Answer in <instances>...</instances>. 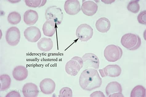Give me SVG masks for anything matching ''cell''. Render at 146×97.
<instances>
[{"mask_svg": "<svg viewBox=\"0 0 146 97\" xmlns=\"http://www.w3.org/2000/svg\"><path fill=\"white\" fill-rule=\"evenodd\" d=\"M99 71L102 78L107 76L115 78L121 75V69L120 66L117 64L109 65L102 69H99Z\"/></svg>", "mask_w": 146, "mask_h": 97, "instance_id": "30bf717a", "label": "cell"}, {"mask_svg": "<svg viewBox=\"0 0 146 97\" xmlns=\"http://www.w3.org/2000/svg\"><path fill=\"white\" fill-rule=\"evenodd\" d=\"M83 67L84 69L93 68L98 70L99 67L100 61L98 57L95 54L92 53H87L82 57Z\"/></svg>", "mask_w": 146, "mask_h": 97, "instance_id": "9c48e42d", "label": "cell"}, {"mask_svg": "<svg viewBox=\"0 0 146 97\" xmlns=\"http://www.w3.org/2000/svg\"><path fill=\"white\" fill-rule=\"evenodd\" d=\"M11 80L10 76L7 74H4L0 76V90L5 91L10 87Z\"/></svg>", "mask_w": 146, "mask_h": 97, "instance_id": "44dd1931", "label": "cell"}, {"mask_svg": "<svg viewBox=\"0 0 146 97\" xmlns=\"http://www.w3.org/2000/svg\"><path fill=\"white\" fill-rule=\"evenodd\" d=\"M37 46L41 51L44 52L50 51L53 46V42L50 38L46 37L42 38L38 41Z\"/></svg>", "mask_w": 146, "mask_h": 97, "instance_id": "d6986e66", "label": "cell"}, {"mask_svg": "<svg viewBox=\"0 0 146 97\" xmlns=\"http://www.w3.org/2000/svg\"><path fill=\"white\" fill-rule=\"evenodd\" d=\"M73 92L71 89L68 87L61 88L59 92V97H72Z\"/></svg>", "mask_w": 146, "mask_h": 97, "instance_id": "484cf974", "label": "cell"}, {"mask_svg": "<svg viewBox=\"0 0 146 97\" xmlns=\"http://www.w3.org/2000/svg\"><path fill=\"white\" fill-rule=\"evenodd\" d=\"M80 2L78 0H67L64 5V9L68 14L74 15L81 10Z\"/></svg>", "mask_w": 146, "mask_h": 97, "instance_id": "7c38bea8", "label": "cell"}, {"mask_svg": "<svg viewBox=\"0 0 146 97\" xmlns=\"http://www.w3.org/2000/svg\"><path fill=\"white\" fill-rule=\"evenodd\" d=\"M90 96L91 97H105L106 96L103 92L100 91H96L92 93Z\"/></svg>", "mask_w": 146, "mask_h": 97, "instance_id": "f1b7e54d", "label": "cell"}, {"mask_svg": "<svg viewBox=\"0 0 146 97\" xmlns=\"http://www.w3.org/2000/svg\"><path fill=\"white\" fill-rule=\"evenodd\" d=\"M21 32L16 27H11L7 30L5 34V39L7 43L11 46H16L20 42Z\"/></svg>", "mask_w": 146, "mask_h": 97, "instance_id": "52a82bcc", "label": "cell"}, {"mask_svg": "<svg viewBox=\"0 0 146 97\" xmlns=\"http://www.w3.org/2000/svg\"><path fill=\"white\" fill-rule=\"evenodd\" d=\"M47 1L42 0H25V1L27 6L32 8L40 7L44 6L47 2Z\"/></svg>", "mask_w": 146, "mask_h": 97, "instance_id": "d4e9b609", "label": "cell"}, {"mask_svg": "<svg viewBox=\"0 0 146 97\" xmlns=\"http://www.w3.org/2000/svg\"><path fill=\"white\" fill-rule=\"evenodd\" d=\"M146 89L141 85H138L133 89L130 93L131 97H145Z\"/></svg>", "mask_w": 146, "mask_h": 97, "instance_id": "7402d4cb", "label": "cell"}, {"mask_svg": "<svg viewBox=\"0 0 146 97\" xmlns=\"http://www.w3.org/2000/svg\"><path fill=\"white\" fill-rule=\"evenodd\" d=\"M96 28L100 32L107 33L111 27V23L109 19L105 17L99 18L96 22Z\"/></svg>", "mask_w": 146, "mask_h": 97, "instance_id": "ac0fdd59", "label": "cell"}, {"mask_svg": "<svg viewBox=\"0 0 146 97\" xmlns=\"http://www.w3.org/2000/svg\"><path fill=\"white\" fill-rule=\"evenodd\" d=\"M56 23L53 21H46L42 28L44 35L46 36L52 37L56 31Z\"/></svg>", "mask_w": 146, "mask_h": 97, "instance_id": "ffe728a7", "label": "cell"}, {"mask_svg": "<svg viewBox=\"0 0 146 97\" xmlns=\"http://www.w3.org/2000/svg\"><path fill=\"white\" fill-rule=\"evenodd\" d=\"M139 0H134L131 1L127 6L128 10L133 13L136 14L139 12L140 10V6L139 3Z\"/></svg>", "mask_w": 146, "mask_h": 97, "instance_id": "cb8c5ba5", "label": "cell"}, {"mask_svg": "<svg viewBox=\"0 0 146 97\" xmlns=\"http://www.w3.org/2000/svg\"><path fill=\"white\" fill-rule=\"evenodd\" d=\"M38 19L39 15L36 11L33 10L26 11L24 15V21L25 24L29 26L36 24Z\"/></svg>", "mask_w": 146, "mask_h": 97, "instance_id": "e0dca14e", "label": "cell"}, {"mask_svg": "<svg viewBox=\"0 0 146 97\" xmlns=\"http://www.w3.org/2000/svg\"><path fill=\"white\" fill-rule=\"evenodd\" d=\"M24 35L28 41L35 43L39 40L41 36L40 29L35 26L28 27L24 31Z\"/></svg>", "mask_w": 146, "mask_h": 97, "instance_id": "8fae6325", "label": "cell"}, {"mask_svg": "<svg viewBox=\"0 0 146 97\" xmlns=\"http://www.w3.org/2000/svg\"><path fill=\"white\" fill-rule=\"evenodd\" d=\"M102 83L97 70L88 68L80 74L79 79L80 86L83 90L91 91L99 88Z\"/></svg>", "mask_w": 146, "mask_h": 97, "instance_id": "6da1fadb", "label": "cell"}, {"mask_svg": "<svg viewBox=\"0 0 146 97\" xmlns=\"http://www.w3.org/2000/svg\"><path fill=\"white\" fill-rule=\"evenodd\" d=\"M7 19L8 22L11 25H17L21 21V16L20 13L14 11L9 14Z\"/></svg>", "mask_w": 146, "mask_h": 97, "instance_id": "603a6c76", "label": "cell"}, {"mask_svg": "<svg viewBox=\"0 0 146 97\" xmlns=\"http://www.w3.org/2000/svg\"><path fill=\"white\" fill-rule=\"evenodd\" d=\"M94 34L93 29L89 25L82 24L77 29L76 35L77 37L82 41H87L92 38Z\"/></svg>", "mask_w": 146, "mask_h": 97, "instance_id": "8992f818", "label": "cell"}, {"mask_svg": "<svg viewBox=\"0 0 146 97\" xmlns=\"http://www.w3.org/2000/svg\"><path fill=\"white\" fill-rule=\"evenodd\" d=\"M123 51L119 46L110 45L106 48L104 56L106 59L110 62H115L121 59L123 55Z\"/></svg>", "mask_w": 146, "mask_h": 97, "instance_id": "277c9868", "label": "cell"}, {"mask_svg": "<svg viewBox=\"0 0 146 97\" xmlns=\"http://www.w3.org/2000/svg\"><path fill=\"white\" fill-rule=\"evenodd\" d=\"M6 97H21V95L18 92L16 91H11L7 93Z\"/></svg>", "mask_w": 146, "mask_h": 97, "instance_id": "83f0119b", "label": "cell"}, {"mask_svg": "<svg viewBox=\"0 0 146 97\" xmlns=\"http://www.w3.org/2000/svg\"><path fill=\"white\" fill-rule=\"evenodd\" d=\"M56 84L54 81L50 78H45L42 80L40 84L41 92L46 95H50L54 92Z\"/></svg>", "mask_w": 146, "mask_h": 97, "instance_id": "4fadbf2b", "label": "cell"}, {"mask_svg": "<svg viewBox=\"0 0 146 97\" xmlns=\"http://www.w3.org/2000/svg\"><path fill=\"white\" fill-rule=\"evenodd\" d=\"M12 74L14 79L17 81L25 80L29 75L28 70L23 66H18L13 70Z\"/></svg>", "mask_w": 146, "mask_h": 97, "instance_id": "2e32d148", "label": "cell"}, {"mask_svg": "<svg viewBox=\"0 0 146 97\" xmlns=\"http://www.w3.org/2000/svg\"><path fill=\"white\" fill-rule=\"evenodd\" d=\"M122 45L127 49L134 51L139 49L141 45V38L138 35L132 33H126L121 39Z\"/></svg>", "mask_w": 146, "mask_h": 97, "instance_id": "7a4b0ae2", "label": "cell"}, {"mask_svg": "<svg viewBox=\"0 0 146 97\" xmlns=\"http://www.w3.org/2000/svg\"><path fill=\"white\" fill-rule=\"evenodd\" d=\"M144 10L141 11L138 15L137 19L140 24L144 25H146V11Z\"/></svg>", "mask_w": 146, "mask_h": 97, "instance_id": "4316f807", "label": "cell"}, {"mask_svg": "<svg viewBox=\"0 0 146 97\" xmlns=\"http://www.w3.org/2000/svg\"><path fill=\"white\" fill-rule=\"evenodd\" d=\"M22 91L25 97H36L39 95V92L37 85L32 83H27L24 84Z\"/></svg>", "mask_w": 146, "mask_h": 97, "instance_id": "9a60e30c", "label": "cell"}, {"mask_svg": "<svg viewBox=\"0 0 146 97\" xmlns=\"http://www.w3.org/2000/svg\"><path fill=\"white\" fill-rule=\"evenodd\" d=\"M45 17L46 21L55 22L57 25H59L62 23L64 14L62 10L56 6H50L46 9Z\"/></svg>", "mask_w": 146, "mask_h": 97, "instance_id": "3957f363", "label": "cell"}, {"mask_svg": "<svg viewBox=\"0 0 146 97\" xmlns=\"http://www.w3.org/2000/svg\"><path fill=\"white\" fill-rule=\"evenodd\" d=\"M82 58L78 56L73 57L67 63L65 66V70L68 74L75 76L78 74L83 67Z\"/></svg>", "mask_w": 146, "mask_h": 97, "instance_id": "5b68a950", "label": "cell"}, {"mask_svg": "<svg viewBox=\"0 0 146 97\" xmlns=\"http://www.w3.org/2000/svg\"><path fill=\"white\" fill-rule=\"evenodd\" d=\"M81 9L84 15L91 17L97 12L98 6L97 3L93 1H83Z\"/></svg>", "mask_w": 146, "mask_h": 97, "instance_id": "5bb4252c", "label": "cell"}, {"mask_svg": "<svg viewBox=\"0 0 146 97\" xmlns=\"http://www.w3.org/2000/svg\"><path fill=\"white\" fill-rule=\"evenodd\" d=\"M105 91L107 97H124L122 94L121 85L117 81H113L108 84L106 88Z\"/></svg>", "mask_w": 146, "mask_h": 97, "instance_id": "ba28073f", "label": "cell"}]
</instances>
